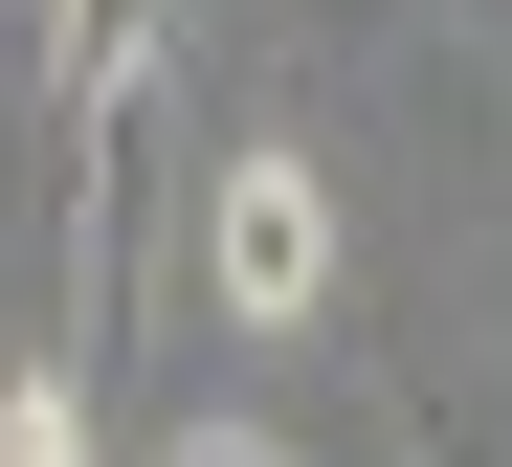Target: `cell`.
Masks as SVG:
<instances>
[{
	"label": "cell",
	"instance_id": "1",
	"mask_svg": "<svg viewBox=\"0 0 512 467\" xmlns=\"http://www.w3.org/2000/svg\"><path fill=\"white\" fill-rule=\"evenodd\" d=\"M201 312L223 334H312L334 312V178L290 134H223L201 156Z\"/></svg>",
	"mask_w": 512,
	"mask_h": 467
},
{
	"label": "cell",
	"instance_id": "2",
	"mask_svg": "<svg viewBox=\"0 0 512 467\" xmlns=\"http://www.w3.org/2000/svg\"><path fill=\"white\" fill-rule=\"evenodd\" d=\"M401 467H512V379H490V356L401 379Z\"/></svg>",
	"mask_w": 512,
	"mask_h": 467
},
{
	"label": "cell",
	"instance_id": "3",
	"mask_svg": "<svg viewBox=\"0 0 512 467\" xmlns=\"http://www.w3.org/2000/svg\"><path fill=\"white\" fill-rule=\"evenodd\" d=\"M0 467H90V379H67V356L0 379Z\"/></svg>",
	"mask_w": 512,
	"mask_h": 467
},
{
	"label": "cell",
	"instance_id": "4",
	"mask_svg": "<svg viewBox=\"0 0 512 467\" xmlns=\"http://www.w3.org/2000/svg\"><path fill=\"white\" fill-rule=\"evenodd\" d=\"M156 467H290V445L245 423V401H201V423H156Z\"/></svg>",
	"mask_w": 512,
	"mask_h": 467
}]
</instances>
